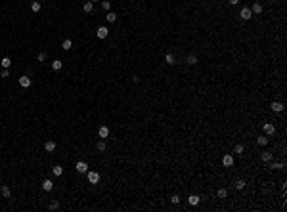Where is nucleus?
Masks as SVG:
<instances>
[{
  "label": "nucleus",
  "mask_w": 287,
  "mask_h": 212,
  "mask_svg": "<svg viewBox=\"0 0 287 212\" xmlns=\"http://www.w3.org/2000/svg\"><path fill=\"white\" fill-rule=\"evenodd\" d=\"M260 159H262L264 162H270V161L274 159V153H272V151H264V153L260 155Z\"/></svg>",
  "instance_id": "15"
},
{
  "label": "nucleus",
  "mask_w": 287,
  "mask_h": 212,
  "mask_svg": "<svg viewBox=\"0 0 287 212\" xmlns=\"http://www.w3.org/2000/svg\"><path fill=\"white\" fill-rule=\"evenodd\" d=\"M82 10H84V14H90V12H94V2H90V0H88V2L82 6Z\"/></svg>",
  "instance_id": "18"
},
{
  "label": "nucleus",
  "mask_w": 287,
  "mask_h": 212,
  "mask_svg": "<svg viewBox=\"0 0 287 212\" xmlns=\"http://www.w3.org/2000/svg\"><path fill=\"white\" fill-rule=\"evenodd\" d=\"M102 8L106 12H109V8H111V2H109V0H102Z\"/></svg>",
  "instance_id": "33"
},
{
  "label": "nucleus",
  "mask_w": 287,
  "mask_h": 212,
  "mask_svg": "<svg viewBox=\"0 0 287 212\" xmlns=\"http://www.w3.org/2000/svg\"><path fill=\"white\" fill-rule=\"evenodd\" d=\"M19 86H21V88H29V86H31V76H29V75L19 76Z\"/></svg>",
  "instance_id": "5"
},
{
  "label": "nucleus",
  "mask_w": 287,
  "mask_h": 212,
  "mask_svg": "<svg viewBox=\"0 0 287 212\" xmlns=\"http://www.w3.org/2000/svg\"><path fill=\"white\" fill-rule=\"evenodd\" d=\"M251 12H253V15H260L262 14V4L260 2H254L253 6H251Z\"/></svg>",
  "instance_id": "9"
},
{
  "label": "nucleus",
  "mask_w": 287,
  "mask_h": 212,
  "mask_svg": "<svg viewBox=\"0 0 287 212\" xmlns=\"http://www.w3.org/2000/svg\"><path fill=\"white\" fill-rule=\"evenodd\" d=\"M31 10H33L35 14H36V12H40V2H38V0H35V2H31Z\"/></svg>",
  "instance_id": "29"
},
{
  "label": "nucleus",
  "mask_w": 287,
  "mask_h": 212,
  "mask_svg": "<svg viewBox=\"0 0 287 212\" xmlns=\"http://www.w3.org/2000/svg\"><path fill=\"white\" fill-rule=\"evenodd\" d=\"M199 201H201L199 195H195V193H192V195L188 197V203H189L192 206H197V205H199Z\"/></svg>",
  "instance_id": "11"
},
{
  "label": "nucleus",
  "mask_w": 287,
  "mask_h": 212,
  "mask_svg": "<svg viewBox=\"0 0 287 212\" xmlns=\"http://www.w3.org/2000/svg\"><path fill=\"white\" fill-rule=\"evenodd\" d=\"M243 151H245V145L243 143H237L236 147H234V153H237V155H243Z\"/></svg>",
  "instance_id": "24"
},
{
  "label": "nucleus",
  "mask_w": 287,
  "mask_h": 212,
  "mask_svg": "<svg viewBox=\"0 0 287 212\" xmlns=\"http://www.w3.org/2000/svg\"><path fill=\"white\" fill-rule=\"evenodd\" d=\"M262 130H264L266 136H272L274 132H276V126L272 124V122H264V126H262Z\"/></svg>",
  "instance_id": "3"
},
{
  "label": "nucleus",
  "mask_w": 287,
  "mask_h": 212,
  "mask_svg": "<svg viewBox=\"0 0 287 212\" xmlns=\"http://www.w3.org/2000/svg\"><path fill=\"white\" fill-rule=\"evenodd\" d=\"M90 2H98V0H90Z\"/></svg>",
  "instance_id": "37"
},
{
  "label": "nucleus",
  "mask_w": 287,
  "mask_h": 212,
  "mask_svg": "<svg viewBox=\"0 0 287 212\" xmlns=\"http://www.w3.org/2000/svg\"><path fill=\"white\" fill-rule=\"evenodd\" d=\"M239 17L243 19V21H249V19L253 17V12H251V8H241V12H239Z\"/></svg>",
  "instance_id": "2"
},
{
  "label": "nucleus",
  "mask_w": 287,
  "mask_h": 212,
  "mask_svg": "<svg viewBox=\"0 0 287 212\" xmlns=\"http://www.w3.org/2000/svg\"><path fill=\"white\" fill-rule=\"evenodd\" d=\"M165 61H167L168 65H174V63H176V59H174V54H171V52H168V54L165 56Z\"/></svg>",
  "instance_id": "21"
},
{
  "label": "nucleus",
  "mask_w": 287,
  "mask_h": 212,
  "mask_svg": "<svg viewBox=\"0 0 287 212\" xmlns=\"http://www.w3.org/2000/svg\"><path fill=\"white\" fill-rule=\"evenodd\" d=\"M52 174H54V176H61V174H63V168H61V166H54V168H52Z\"/></svg>",
  "instance_id": "28"
},
{
  "label": "nucleus",
  "mask_w": 287,
  "mask_h": 212,
  "mask_svg": "<svg viewBox=\"0 0 287 212\" xmlns=\"http://www.w3.org/2000/svg\"><path fill=\"white\" fill-rule=\"evenodd\" d=\"M184 61H186L188 65H195L197 61H199V58H197L195 54H189V56H186V58H184Z\"/></svg>",
  "instance_id": "10"
},
{
  "label": "nucleus",
  "mask_w": 287,
  "mask_h": 212,
  "mask_svg": "<svg viewBox=\"0 0 287 212\" xmlns=\"http://www.w3.org/2000/svg\"><path fill=\"white\" fill-rule=\"evenodd\" d=\"M180 201H182L180 195H171V203H172V205H178Z\"/></svg>",
  "instance_id": "31"
},
{
  "label": "nucleus",
  "mask_w": 287,
  "mask_h": 212,
  "mask_svg": "<svg viewBox=\"0 0 287 212\" xmlns=\"http://www.w3.org/2000/svg\"><path fill=\"white\" fill-rule=\"evenodd\" d=\"M44 149H46L48 153H52V151H56V141L54 140H48L46 143H44Z\"/></svg>",
  "instance_id": "12"
},
{
  "label": "nucleus",
  "mask_w": 287,
  "mask_h": 212,
  "mask_svg": "<svg viewBox=\"0 0 287 212\" xmlns=\"http://www.w3.org/2000/svg\"><path fill=\"white\" fill-rule=\"evenodd\" d=\"M230 2V6H236V4H239V0H228Z\"/></svg>",
  "instance_id": "36"
},
{
  "label": "nucleus",
  "mask_w": 287,
  "mask_h": 212,
  "mask_svg": "<svg viewBox=\"0 0 287 212\" xmlns=\"http://www.w3.org/2000/svg\"><path fill=\"white\" fill-rule=\"evenodd\" d=\"M96 149H98V151H106V149H107V145H106V141H103V140H100V141H98V143H96Z\"/></svg>",
  "instance_id": "27"
},
{
  "label": "nucleus",
  "mask_w": 287,
  "mask_h": 212,
  "mask_svg": "<svg viewBox=\"0 0 287 212\" xmlns=\"http://www.w3.org/2000/svg\"><path fill=\"white\" fill-rule=\"evenodd\" d=\"M236 189H239V191L245 189V180H237L236 182Z\"/></svg>",
  "instance_id": "32"
},
{
  "label": "nucleus",
  "mask_w": 287,
  "mask_h": 212,
  "mask_svg": "<svg viewBox=\"0 0 287 212\" xmlns=\"http://www.w3.org/2000/svg\"><path fill=\"white\" fill-rule=\"evenodd\" d=\"M0 65H2L4 69H8V67L12 65V59H10V58H2V59H0Z\"/></svg>",
  "instance_id": "26"
},
{
  "label": "nucleus",
  "mask_w": 287,
  "mask_h": 212,
  "mask_svg": "<svg viewBox=\"0 0 287 212\" xmlns=\"http://www.w3.org/2000/svg\"><path fill=\"white\" fill-rule=\"evenodd\" d=\"M270 168H274V170L285 168V162H272V161H270Z\"/></svg>",
  "instance_id": "22"
},
{
  "label": "nucleus",
  "mask_w": 287,
  "mask_h": 212,
  "mask_svg": "<svg viewBox=\"0 0 287 212\" xmlns=\"http://www.w3.org/2000/svg\"><path fill=\"white\" fill-rule=\"evenodd\" d=\"M106 19H107L109 23H115V21H117V14H115V12H107Z\"/></svg>",
  "instance_id": "20"
},
{
  "label": "nucleus",
  "mask_w": 287,
  "mask_h": 212,
  "mask_svg": "<svg viewBox=\"0 0 287 212\" xmlns=\"http://www.w3.org/2000/svg\"><path fill=\"white\" fill-rule=\"evenodd\" d=\"M61 48H63V50H71V48H73V42H71L69 38H65V40L61 42Z\"/></svg>",
  "instance_id": "25"
},
{
  "label": "nucleus",
  "mask_w": 287,
  "mask_h": 212,
  "mask_svg": "<svg viewBox=\"0 0 287 212\" xmlns=\"http://www.w3.org/2000/svg\"><path fill=\"white\" fill-rule=\"evenodd\" d=\"M96 35H98V38H107L109 29H107L106 25H102V27H98V29H96Z\"/></svg>",
  "instance_id": "4"
},
{
  "label": "nucleus",
  "mask_w": 287,
  "mask_h": 212,
  "mask_svg": "<svg viewBox=\"0 0 287 212\" xmlns=\"http://www.w3.org/2000/svg\"><path fill=\"white\" fill-rule=\"evenodd\" d=\"M8 76H10V71H8V69H2V71H0V79H8Z\"/></svg>",
  "instance_id": "34"
},
{
  "label": "nucleus",
  "mask_w": 287,
  "mask_h": 212,
  "mask_svg": "<svg viewBox=\"0 0 287 212\" xmlns=\"http://www.w3.org/2000/svg\"><path fill=\"white\" fill-rule=\"evenodd\" d=\"M0 193H2V197H4V199H10L12 191H10V187H8V185H2V187H0Z\"/></svg>",
  "instance_id": "17"
},
{
  "label": "nucleus",
  "mask_w": 287,
  "mask_h": 212,
  "mask_svg": "<svg viewBox=\"0 0 287 212\" xmlns=\"http://www.w3.org/2000/svg\"><path fill=\"white\" fill-rule=\"evenodd\" d=\"M75 168H77V172H80V174H86V172H88V164H86V162H82V161L77 162Z\"/></svg>",
  "instance_id": "6"
},
{
  "label": "nucleus",
  "mask_w": 287,
  "mask_h": 212,
  "mask_svg": "<svg viewBox=\"0 0 287 212\" xmlns=\"http://www.w3.org/2000/svg\"><path fill=\"white\" fill-rule=\"evenodd\" d=\"M216 197H218V199H226V197H228V189H224V187H220V189L216 191Z\"/></svg>",
  "instance_id": "19"
},
{
  "label": "nucleus",
  "mask_w": 287,
  "mask_h": 212,
  "mask_svg": "<svg viewBox=\"0 0 287 212\" xmlns=\"http://www.w3.org/2000/svg\"><path fill=\"white\" fill-rule=\"evenodd\" d=\"M257 143L258 145H266V143H268V138H266V136H258L257 138Z\"/></svg>",
  "instance_id": "30"
},
{
  "label": "nucleus",
  "mask_w": 287,
  "mask_h": 212,
  "mask_svg": "<svg viewBox=\"0 0 287 212\" xmlns=\"http://www.w3.org/2000/svg\"><path fill=\"white\" fill-rule=\"evenodd\" d=\"M86 174H88V182H90L92 185L100 182V174H98V172H86Z\"/></svg>",
  "instance_id": "8"
},
{
  "label": "nucleus",
  "mask_w": 287,
  "mask_h": 212,
  "mask_svg": "<svg viewBox=\"0 0 287 212\" xmlns=\"http://www.w3.org/2000/svg\"><path fill=\"white\" fill-rule=\"evenodd\" d=\"M61 67H63L61 59H54V61H52V69H54V71H61Z\"/></svg>",
  "instance_id": "16"
},
{
  "label": "nucleus",
  "mask_w": 287,
  "mask_h": 212,
  "mask_svg": "<svg viewBox=\"0 0 287 212\" xmlns=\"http://www.w3.org/2000/svg\"><path fill=\"white\" fill-rule=\"evenodd\" d=\"M234 162H236V161H234L232 153H226L224 157H222V164H224L226 168H232V166H234Z\"/></svg>",
  "instance_id": "1"
},
{
  "label": "nucleus",
  "mask_w": 287,
  "mask_h": 212,
  "mask_svg": "<svg viewBox=\"0 0 287 212\" xmlns=\"http://www.w3.org/2000/svg\"><path fill=\"white\" fill-rule=\"evenodd\" d=\"M270 107H272V111H274V113H281V111L285 109V105L281 103V101H274V103L270 105Z\"/></svg>",
  "instance_id": "7"
},
{
  "label": "nucleus",
  "mask_w": 287,
  "mask_h": 212,
  "mask_svg": "<svg viewBox=\"0 0 287 212\" xmlns=\"http://www.w3.org/2000/svg\"><path fill=\"white\" fill-rule=\"evenodd\" d=\"M46 59V54H44V52H40L38 56H36V61H44Z\"/></svg>",
  "instance_id": "35"
},
{
  "label": "nucleus",
  "mask_w": 287,
  "mask_h": 212,
  "mask_svg": "<svg viewBox=\"0 0 287 212\" xmlns=\"http://www.w3.org/2000/svg\"><path fill=\"white\" fill-rule=\"evenodd\" d=\"M98 136L102 138V140H106V138L109 136V128H107V126H100V130H98Z\"/></svg>",
  "instance_id": "13"
},
{
  "label": "nucleus",
  "mask_w": 287,
  "mask_h": 212,
  "mask_svg": "<svg viewBox=\"0 0 287 212\" xmlns=\"http://www.w3.org/2000/svg\"><path fill=\"white\" fill-rule=\"evenodd\" d=\"M42 189L44 191H52V189H54V182H52V180H44L42 182Z\"/></svg>",
  "instance_id": "14"
},
{
  "label": "nucleus",
  "mask_w": 287,
  "mask_h": 212,
  "mask_svg": "<svg viewBox=\"0 0 287 212\" xmlns=\"http://www.w3.org/2000/svg\"><path fill=\"white\" fill-rule=\"evenodd\" d=\"M48 208H50V210H58V208H59V201H58V199H54V201H50V205H48Z\"/></svg>",
  "instance_id": "23"
}]
</instances>
